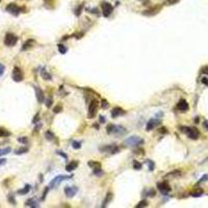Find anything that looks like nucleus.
I'll list each match as a JSON object with an SVG mask.
<instances>
[{
  "mask_svg": "<svg viewBox=\"0 0 208 208\" xmlns=\"http://www.w3.org/2000/svg\"><path fill=\"white\" fill-rule=\"evenodd\" d=\"M181 130L191 139H198L200 137V131L196 127H182Z\"/></svg>",
  "mask_w": 208,
  "mask_h": 208,
  "instance_id": "obj_1",
  "label": "nucleus"
},
{
  "mask_svg": "<svg viewBox=\"0 0 208 208\" xmlns=\"http://www.w3.org/2000/svg\"><path fill=\"white\" fill-rule=\"evenodd\" d=\"M5 10L8 12H10V15L15 16V17H18V16L20 15L21 12H24V8H20L19 5H17L16 3H8V5H6V8H5Z\"/></svg>",
  "mask_w": 208,
  "mask_h": 208,
  "instance_id": "obj_2",
  "label": "nucleus"
},
{
  "mask_svg": "<svg viewBox=\"0 0 208 208\" xmlns=\"http://www.w3.org/2000/svg\"><path fill=\"white\" fill-rule=\"evenodd\" d=\"M17 42H18V37L16 35H14L12 32H8V33L5 35L4 41H3L5 46L12 47V46H15V45L17 44Z\"/></svg>",
  "mask_w": 208,
  "mask_h": 208,
  "instance_id": "obj_3",
  "label": "nucleus"
},
{
  "mask_svg": "<svg viewBox=\"0 0 208 208\" xmlns=\"http://www.w3.org/2000/svg\"><path fill=\"white\" fill-rule=\"evenodd\" d=\"M125 144L129 147H137L139 145H143L144 144V139H141L139 136H130L128 139H125Z\"/></svg>",
  "mask_w": 208,
  "mask_h": 208,
  "instance_id": "obj_4",
  "label": "nucleus"
},
{
  "mask_svg": "<svg viewBox=\"0 0 208 208\" xmlns=\"http://www.w3.org/2000/svg\"><path fill=\"white\" fill-rule=\"evenodd\" d=\"M98 107H99V102L97 101V99H93L89 106V114H87L89 119H93L96 116L98 112Z\"/></svg>",
  "mask_w": 208,
  "mask_h": 208,
  "instance_id": "obj_5",
  "label": "nucleus"
},
{
  "mask_svg": "<svg viewBox=\"0 0 208 208\" xmlns=\"http://www.w3.org/2000/svg\"><path fill=\"white\" fill-rule=\"evenodd\" d=\"M12 78L15 82L23 81V79H24V74H23V71L19 67H15L14 69H12Z\"/></svg>",
  "mask_w": 208,
  "mask_h": 208,
  "instance_id": "obj_6",
  "label": "nucleus"
},
{
  "mask_svg": "<svg viewBox=\"0 0 208 208\" xmlns=\"http://www.w3.org/2000/svg\"><path fill=\"white\" fill-rule=\"evenodd\" d=\"M101 8H102V14H103L104 17H109V16L112 15V10H114L112 5L109 2H107V1H102Z\"/></svg>",
  "mask_w": 208,
  "mask_h": 208,
  "instance_id": "obj_7",
  "label": "nucleus"
},
{
  "mask_svg": "<svg viewBox=\"0 0 208 208\" xmlns=\"http://www.w3.org/2000/svg\"><path fill=\"white\" fill-rule=\"evenodd\" d=\"M70 178H72V176H67V175H58V176L54 177V178L50 181V186H51V187H55V186H57L58 184L62 183V181L68 180V179H70Z\"/></svg>",
  "mask_w": 208,
  "mask_h": 208,
  "instance_id": "obj_8",
  "label": "nucleus"
},
{
  "mask_svg": "<svg viewBox=\"0 0 208 208\" xmlns=\"http://www.w3.org/2000/svg\"><path fill=\"white\" fill-rule=\"evenodd\" d=\"M99 151L101 152H106V153H110V154H116L120 151V148L116 145H107L105 147H100Z\"/></svg>",
  "mask_w": 208,
  "mask_h": 208,
  "instance_id": "obj_9",
  "label": "nucleus"
},
{
  "mask_svg": "<svg viewBox=\"0 0 208 208\" xmlns=\"http://www.w3.org/2000/svg\"><path fill=\"white\" fill-rule=\"evenodd\" d=\"M157 187H158L159 191L164 195H166L171 191V187H170V184L166 182V181H162V182H159L157 183Z\"/></svg>",
  "mask_w": 208,
  "mask_h": 208,
  "instance_id": "obj_10",
  "label": "nucleus"
},
{
  "mask_svg": "<svg viewBox=\"0 0 208 208\" xmlns=\"http://www.w3.org/2000/svg\"><path fill=\"white\" fill-rule=\"evenodd\" d=\"M160 10H161V5H155V6L151 8L150 10H145V12H143V15L148 16V17H151V16L157 15Z\"/></svg>",
  "mask_w": 208,
  "mask_h": 208,
  "instance_id": "obj_11",
  "label": "nucleus"
},
{
  "mask_svg": "<svg viewBox=\"0 0 208 208\" xmlns=\"http://www.w3.org/2000/svg\"><path fill=\"white\" fill-rule=\"evenodd\" d=\"M35 87V97H37V102L40 104L44 103L45 101V96H44V92L42 91L40 87Z\"/></svg>",
  "mask_w": 208,
  "mask_h": 208,
  "instance_id": "obj_12",
  "label": "nucleus"
},
{
  "mask_svg": "<svg viewBox=\"0 0 208 208\" xmlns=\"http://www.w3.org/2000/svg\"><path fill=\"white\" fill-rule=\"evenodd\" d=\"M78 191V188L76 186H66L64 187V193L68 198H72L76 195V193Z\"/></svg>",
  "mask_w": 208,
  "mask_h": 208,
  "instance_id": "obj_13",
  "label": "nucleus"
},
{
  "mask_svg": "<svg viewBox=\"0 0 208 208\" xmlns=\"http://www.w3.org/2000/svg\"><path fill=\"white\" fill-rule=\"evenodd\" d=\"M176 107L178 110H180V112H186V110H188V108H189L188 103L186 102V100H184V99H181L180 101L177 103Z\"/></svg>",
  "mask_w": 208,
  "mask_h": 208,
  "instance_id": "obj_14",
  "label": "nucleus"
},
{
  "mask_svg": "<svg viewBox=\"0 0 208 208\" xmlns=\"http://www.w3.org/2000/svg\"><path fill=\"white\" fill-rule=\"evenodd\" d=\"M159 124H160V121H158V120H156V119H151V120H149L148 123H147L146 129L148 131H150V130L155 128L156 126H158Z\"/></svg>",
  "mask_w": 208,
  "mask_h": 208,
  "instance_id": "obj_15",
  "label": "nucleus"
},
{
  "mask_svg": "<svg viewBox=\"0 0 208 208\" xmlns=\"http://www.w3.org/2000/svg\"><path fill=\"white\" fill-rule=\"evenodd\" d=\"M125 114H126V112H125L123 108H121V107H114V108H112V118H118V116H124Z\"/></svg>",
  "mask_w": 208,
  "mask_h": 208,
  "instance_id": "obj_16",
  "label": "nucleus"
},
{
  "mask_svg": "<svg viewBox=\"0 0 208 208\" xmlns=\"http://www.w3.org/2000/svg\"><path fill=\"white\" fill-rule=\"evenodd\" d=\"M35 41L33 40V39H29V40H27L26 42L23 44L22 46V51H26V50H29L31 49L33 46H35Z\"/></svg>",
  "mask_w": 208,
  "mask_h": 208,
  "instance_id": "obj_17",
  "label": "nucleus"
},
{
  "mask_svg": "<svg viewBox=\"0 0 208 208\" xmlns=\"http://www.w3.org/2000/svg\"><path fill=\"white\" fill-rule=\"evenodd\" d=\"M78 166V161H71V162H69V164L66 166V171L67 172H72L74 171L75 168Z\"/></svg>",
  "mask_w": 208,
  "mask_h": 208,
  "instance_id": "obj_18",
  "label": "nucleus"
},
{
  "mask_svg": "<svg viewBox=\"0 0 208 208\" xmlns=\"http://www.w3.org/2000/svg\"><path fill=\"white\" fill-rule=\"evenodd\" d=\"M112 133H116V134H124V133H126V129L124 128L123 126H118V125H114V132Z\"/></svg>",
  "mask_w": 208,
  "mask_h": 208,
  "instance_id": "obj_19",
  "label": "nucleus"
},
{
  "mask_svg": "<svg viewBox=\"0 0 208 208\" xmlns=\"http://www.w3.org/2000/svg\"><path fill=\"white\" fill-rule=\"evenodd\" d=\"M25 206H28V207H32V208H35V207H39V203H37V201L35 200V199H28L26 201V203H25Z\"/></svg>",
  "mask_w": 208,
  "mask_h": 208,
  "instance_id": "obj_20",
  "label": "nucleus"
},
{
  "mask_svg": "<svg viewBox=\"0 0 208 208\" xmlns=\"http://www.w3.org/2000/svg\"><path fill=\"white\" fill-rule=\"evenodd\" d=\"M30 188H31V186H30L29 184H26V185H25L24 187L22 188V189H19L17 193H19V195H21V196H24V195H26V193H29Z\"/></svg>",
  "mask_w": 208,
  "mask_h": 208,
  "instance_id": "obj_21",
  "label": "nucleus"
},
{
  "mask_svg": "<svg viewBox=\"0 0 208 208\" xmlns=\"http://www.w3.org/2000/svg\"><path fill=\"white\" fill-rule=\"evenodd\" d=\"M12 133L8 131V129L3 128V127H0V137H8V136H10Z\"/></svg>",
  "mask_w": 208,
  "mask_h": 208,
  "instance_id": "obj_22",
  "label": "nucleus"
},
{
  "mask_svg": "<svg viewBox=\"0 0 208 208\" xmlns=\"http://www.w3.org/2000/svg\"><path fill=\"white\" fill-rule=\"evenodd\" d=\"M26 152H28V148H27V147H21V148L15 150V154H16V155H22V154H25Z\"/></svg>",
  "mask_w": 208,
  "mask_h": 208,
  "instance_id": "obj_23",
  "label": "nucleus"
},
{
  "mask_svg": "<svg viewBox=\"0 0 208 208\" xmlns=\"http://www.w3.org/2000/svg\"><path fill=\"white\" fill-rule=\"evenodd\" d=\"M112 193H108L106 195V198H105V200H104V202H103V205H102V207H106L107 206V204L112 201Z\"/></svg>",
  "mask_w": 208,
  "mask_h": 208,
  "instance_id": "obj_24",
  "label": "nucleus"
},
{
  "mask_svg": "<svg viewBox=\"0 0 208 208\" xmlns=\"http://www.w3.org/2000/svg\"><path fill=\"white\" fill-rule=\"evenodd\" d=\"M12 149L10 147H6V148H0V156L3 155H8V153H10Z\"/></svg>",
  "mask_w": 208,
  "mask_h": 208,
  "instance_id": "obj_25",
  "label": "nucleus"
},
{
  "mask_svg": "<svg viewBox=\"0 0 208 208\" xmlns=\"http://www.w3.org/2000/svg\"><path fill=\"white\" fill-rule=\"evenodd\" d=\"M57 48H58V51L60 52V54H66L68 51V48L62 44H58L57 45Z\"/></svg>",
  "mask_w": 208,
  "mask_h": 208,
  "instance_id": "obj_26",
  "label": "nucleus"
},
{
  "mask_svg": "<svg viewBox=\"0 0 208 208\" xmlns=\"http://www.w3.org/2000/svg\"><path fill=\"white\" fill-rule=\"evenodd\" d=\"M41 75H42V77L44 78L45 80H51V75H50L49 73H48L45 69L42 70V72H41Z\"/></svg>",
  "mask_w": 208,
  "mask_h": 208,
  "instance_id": "obj_27",
  "label": "nucleus"
},
{
  "mask_svg": "<svg viewBox=\"0 0 208 208\" xmlns=\"http://www.w3.org/2000/svg\"><path fill=\"white\" fill-rule=\"evenodd\" d=\"M45 137H46V139H48V141H53V139H55V135L52 133V131H46L45 132Z\"/></svg>",
  "mask_w": 208,
  "mask_h": 208,
  "instance_id": "obj_28",
  "label": "nucleus"
},
{
  "mask_svg": "<svg viewBox=\"0 0 208 208\" xmlns=\"http://www.w3.org/2000/svg\"><path fill=\"white\" fill-rule=\"evenodd\" d=\"M146 164H148L149 171H150V172H153V171H154V168H155V164H154V161H152V160H146Z\"/></svg>",
  "mask_w": 208,
  "mask_h": 208,
  "instance_id": "obj_29",
  "label": "nucleus"
},
{
  "mask_svg": "<svg viewBox=\"0 0 208 208\" xmlns=\"http://www.w3.org/2000/svg\"><path fill=\"white\" fill-rule=\"evenodd\" d=\"M82 10H83V3L82 4H80L78 8L75 10V16H77V17H79L80 15H81V12H82Z\"/></svg>",
  "mask_w": 208,
  "mask_h": 208,
  "instance_id": "obj_30",
  "label": "nucleus"
},
{
  "mask_svg": "<svg viewBox=\"0 0 208 208\" xmlns=\"http://www.w3.org/2000/svg\"><path fill=\"white\" fill-rule=\"evenodd\" d=\"M89 166H91L92 168H100V164L98 161H89Z\"/></svg>",
  "mask_w": 208,
  "mask_h": 208,
  "instance_id": "obj_31",
  "label": "nucleus"
},
{
  "mask_svg": "<svg viewBox=\"0 0 208 208\" xmlns=\"http://www.w3.org/2000/svg\"><path fill=\"white\" fill-rule=\"evenodd\" d=\"M181 175V173H180V171H173V172H171V173H168V175H166V177H177V176H180Z\"/></svg>",
  "mask_w": 208,
  "mask_h": 208,
  "instance_id": "obj_32",
  "label": "nucleus"
},
{
  "mask_svg": "<svg viewBox=\"0 0 208 208\" xmlns=\"http://www.w3.org/2000/svg\"><path fill=\"white\" fill-rule=\"evenodd\" d=\"M18 141H19V143H21V144L27 145L28 139L26 137V136H21V137H18Z\"/></svg>",
  "mask_w": 208,
  "mask_h": 208,
  "instance_id": "obj_33",
  "label": "nucleus"
},
{
  "mask_svg": "<svg viewBox=\"0 0 208 208\" xmlns=\"http://www.w3.org/2000/svg\"><path fill=\"white\" fill-rule=\"evenodd\" d=\"M202 195H203V191H202V189H199V191H193V193H191V197H195V198L201 197Z\"/></svg>",
  "mask_w": 208,
  "mask_h": 208,
  "instance_id": "obj_34",
  "label": "nucleus"
},
{
  "mask_svg": "<svg viewBox=\"0 0 208 208\" xmlns=\"http://www.w3.org/2000/svg\"><path fill=\"white\" fill-rule=\"evenodd\" d=\"M148 206V202H147L146 200H144V201H141L137 205H136V208H141V207H147Z\"/></svg>",
  "mask_w": 208,
  "mask_h": 208,
  "instance_id": "obj_35",
  "label": "nucleus"
},
{
  "mask_svg": "<svg viewBox=\"0 0 208 208\" xmlns=\"http://www.w3.org/2000/svg\"><path fill=\"white\" fill-rule=\"evenodd\" d=\"M180 0H166V2H164V4L166 5H174L176 4V3H178Z\"/></svg>",
  "mask_w": 208,
  "mask_h": 208,
  "instance_id": "obj_36",
  "label": "nucleus"
},
{
  "mask_svg": "<svg viewBox=\"0 0 208 208\" xmlns=\"http://www.w3.org/2000/svg\"><path fill=\"white\" fill-rule=\"evenodd\" d=\"M141 162H139V161H133V168L134 170H137V171H139V170H141Z\"/></svg>",
  "mask_w": 208,
  "mask_h": 208,
  "instance_id": "obj_37",
  "label": "nucleus"
},
{
  "mask_svg": "<svg viewBox=\"0 0 208 208\" xmlns=\"http://www.w3.org/2000/svg\"><path fill=\"white\" fill-rule=\"evenodd\" d=\"M62 110V106L60 105V104L56 105V106L53 108V112H54V114H58V112H60Z\"/></svg>",
  "mask_w": 208,
  "mask_h": 208,
  "instance_id": "obj_38",
  "label": "nucleus"
},
{
  "mask_svg": "<svg viewBox=\"0 0 208 208\" xmlns=\"http://www.w3.org/2000/svg\"><path fill=\"white\" fill-rule=\"evenodd\" d=\"M155 195H156V191H154V189H152V188H150V189L146 193L147 197H154Z\"/></svg>",
  "mask_w": 208,
  "mask_h": 208,
  "instance_id": "obj_39",
  "label": "nucleus"
},
{
  "mask_svg": "<svg viewBox=\"0 0 208 208\" xmlns=\"http://www.w3.org/2000/svg\"><path fill=\"white\" fill-rule=\"evenodd\" d=\"M94 171H93V173L95 174V175H98V176H100V175H102L103 174V171H102L100 168H93Z\"/></svg>",
  "mask_w": 208,
  "mask_h": 208,
  "instance_id": "obj_40",
  "label": "nucleus"
},
{
  "mask_svg": "<svg viewBox=\"0 0 208 208\" xmlns=\"http://www.w3.org/2000/svg\"><path fill=\"white\" fill-rule=\"evenodd\" d=\"M8 202H10V204H12V205H16L15 197L12 196V195H8Z\"/></svg>",
  "mask_w": 208,
  "mask_h": 208,
  "instance_id": "obj_41",
  "label": "nucleus"
},
{
  "mask_svg": "<svg viewBox=\"0 0 208 208\" xmlns=\"http://www.w3.org/2000/svg\"><path fill=\"white\" fill-rule=\"evenodd\" d=\"M101 107H102V108H103V109H107V108H108V102H107L105 99H102Z\"/></svg>",
  "mask_w": 208,
  "mask_h": 208,
  "instance_id": "obj_42",
  "label": "nucleus"
},
{
  "mask_svg": "<svg viewBox=\"0 0 208 208\" xmlns=\"http://www.w3.org/2000/svg\"><path fill=\"white\" fill-rule=\"evenodd\" d=\"M114 124L108 125V126H107V129H106L107 133H108V134H112V132H114Z\"/></svg>",
  "mask_w": 208,
  "mask_h": 208,
  "instance_id": "obj_43",
  "label": "nucleus"
},
{
  "mask_svg": "<svg viewBox=\"0 0 208 208\" xmlns=\"http://www.w3.org/2000/svg\"><path fill=\"white\" fill-rule=\"evenodd\" d=\"M72 146L74 149H80L81 148V143L80 141H73Z\"/></svg>",
  "mask_w": 208,
  "mask_h": 208,
  "instance_id": "obj_44",
  "label": "nucleus"
},
{
  "mask_svg": "<svg viewBox=\"0 0 208 208\" xmlns=\"http://www.w3.org/2000/svg\"><path fill=\"white\" fill-rule=\"evenodd\" d=\"M4 71H5V66L3 64H1V62H0V77L4 74Z\"/></svg>",
  "mask_w": 208,
  "mask_h": 208,
  "instance_id": "obj_45",
  "label": "nucleus"
},
{
  "mask_svg": "<svg viewBox=\"0 0 208 208\" xmlns=\"http://www.w3.org/2000/svg\"><path fill=\"white\" fill-rule=\"evenodd\" d=\"M201 72L203 73V74L208 75V66H204V67L201 68Z\"/></svg>",
  "mask_w": 208,
  "mask_h": 208,
  "instance_id": "obj_46",
  "label": "nucleus"
},
{
  "mask_svg": "<svg viewBox=\"0 0 208 208\" xmlns=\"http://www.w3.org/2000/svg\"><path fill=\"white\" fill-rule=\"evenodd\" d=\"M201 82L203 84H205V85H207L208 87V78H206V77H203L202 79H201Z\"/></svg>",
  "mask_w": 208,
  "mask_h": 208,
  "instance_id": "obj_47",
  "label": "nucleus"
},
{
  "mask_svg": "<svg viewBox=\"0 0 208 208\" xmlns=\"http://www.w3.org/2000/svg\"><path fill=\"white\" fill-rule=\"evenodd\" d=\"M51 104H52V99H51V98H49V99L46 101V106L49 108V107H51Z\"/></svg>",
  "mask_w": 208,
  "mask_h": 208,
  "instance_id": "obj_48",
  "label": "nucleus"
},
{
  "mask_svg": "<svg viewBox=\"0 0 208 208\" xmlns=\"http://www.w3.org/2000/svg\"><path fill=\"white\" fill-rule=\"evenodd\" d=\"M82 35H83V33H82V32H78V33H74V35H73V37H76L75 39H80Z\"/></svg>",
  "mask_w": 208,
  "mask_h": 208,
  "instance_id": "obj_49",
  "label": "nucleus"
},
{
  "mask_svg": "<svg viewBox=\"0 0 208 208\" xmlns=\"http://www.w3.org/2000/svg\"><path fill=\"white\" fill-rule=\"evenodd\" d=\"M48 189H49V188H48V187H46V189H45V191H44V193H43L42 200H45V199H46V195H47V193H48Z\"/></svg>",
  "mask_w": 208,
  "mask_h": 208,
  "instance_id": "obj_50",
  "label": "nucleus"
},
{
  "mask_svg": "<svg viewBox=\"0 0 208 208\" xmlns=\"http://www.w3.org/2000/svg\"><path fill=\"white\" fill-rule=\"evenodd\" d=\"M5 164H6V159H5V158H0V166H4Z\"/></svg>",
  "mask_w": 208,
  "mask_h": 208,
  "instance_id": "obj_51",
  "label": "nucleus"
},
{
  "mask_svg": "<svg viewBox=\"0 0 208 208\" xmlns=\"http://www.w3.org/2000/svg\"><path fill=\"white\" fill-rule=\"evenodd\" d=\"M203 126H204V128H205L206 130H208V121H204L203 122Z\"/></svg>",
  "mask_w": 208,
  "mask_h": 208,
  "instance_id": "obj_52",
  "label": "nucleus"
},
{
  "mask_svg": "<svg viewBox=\"0 0 208 208\" xmlns=\"http://www.w3.org/2000/svg\"><path fill=\"white\" fill-rule=\"evenodd\" d=\"M207 178H208V175H204V176L202 177V178H201V180L199 181V182H202V181H206V180H207Z\"/></svg>",
  "mask_w": 208,
  "mask_h": 208,
  "instance_id": "obj_53",
  "label": "nucleus"
},
{
  "mask_svg": "<svg viewBox=\"0 0 208 208\" xmlns=\"http://www.w3.org/2000/svg\"><path fill=\"white\" fill-rule=\"evenodd\" d=\"M100 123H105V118L104 116H100Z\"/></svg>",
  "mask_w": 208,
  "mask_h": 208,
  "instance_id": "obj_54",
  "label": "nucleus"
},
{
  "mask_svg": "<svg viewBox=\"0 0 208 208\" xmlns=\"http://www.w3.org/2000/svg\"><path fill=\"white\" fill-rule=\"evenodd\" d=\"M58 154H60V155H62L64 158H67V155H64V153H62V152H58Z\"/></svg>",
  "mask_w": 208,
  "mask_h": 208,
  "instance_id": "obj_55",
  "label": "nucleus"
},
{
  "mask_svg": "<svg viewBox=\"0 0 208 208\" xmlns=\"http://www.w3.org/2000/svg\"><path fill=\"white\" fill-rule=\"evenodd\" d=\"M139 1H145V0H139Z\"/></svg>",
  "mask_w": 208,
  "mask_h": 208,
  "instance_id": "obj_56",
  "label": "nucleus"
},
{
  "mask_svg": "<svg viewBox=\"0 0 208 208\" xmlns=\"http://www.w3.org/2000/svg\"><path fill=\"white\" fill-rule=\"evenodd\" d=\"M0 1H1V0H0Z\"/></svg>",
  "mask_w": 208,
  "mask_h": 208,
  "instance_id": "obj_57",
  "label": "nucleus"
}]
</instances>
